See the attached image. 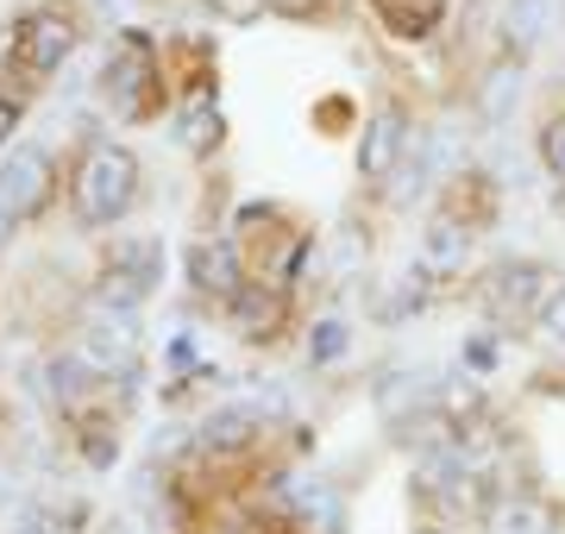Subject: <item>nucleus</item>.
<instances>
[{
    "label": "nucleus",
    "instance_id": "20e7f679",
    "mask_svg": "<svg viewBox=\"0 0 565 534\" xmlns=\"http://www.w3.org/2000/svg\"><path fill=\"white\" fill-rule=\"evenodd\" d=\"M57 195V158L44 145H13L0 158V214L13 226H32Z\"/></svg>",
    "mask_w": 565,
    "mask_h": 534
},
{
    "label": "nucleus",
    "instance_id": "f3484780",
    "mask_svg": "<svg viewBox=\"0 0 565 534\" xmlns=\"http://www.w3.org/2000/svg\"><path fill=\"white\" fill-rule=\"evenodd\" d=\"M345 352H352V328H345L340 314H321L308 328V365H340Z\"/></svg>",
    "mask_w": 565,
    "mask_h": 534
},
{
    "label": "nucleus",
    "instance_id": "f257e3e1",
    "mask_svg": "<svg viewBox=\"0 0 565 534\" xmlns=\"http://www.w3.org/2000/svg\"><path fill=\"white\" fill-rule=\"evenodd\" d=\"M76 44H82L76 0H39V7H25L20 20L7 25V39H0V76L20 83L25 95H39L63 63L76 57Z\"/></svg>",
    "mask_w": 565,
    "mask_h": 534
},
{
    "label": "nucleus",
    "instance_id": "6e6552de",
    "mask_svg": "<svg viewBox=\"0 0 565 534\" xmlns=\"http://www.w3.org/2000/svg\"><path fill=\"white\" fill-rule=\"evenodd\" d=\"M182 270H189V289L207 296V302H233L245 284V258L233 239H195L189 258H182Z\"/></svg>",
    "mask_w": 565,
    "mask_h": 534
},
{
    "label": "nucleus",
    "instance_id": "4be33fe9",
    "mask_svg": "<svg viewBox=\"0 0 565 534\" xmlns=\"http://www.w3.org/2000/svg\"><path fill=\"white\" fill-rule=\"evenodd\" d=\"M25 107H32V95H25L20 83H7V76H0V145L13 139V132H20Z\"/></svg>",
    "mask_w": 565,
    "mask_h": 534
},
{
    "label": "nucleus",
    "instance_id": "6ab92c4d",
    "mask_svg": "<svg viewBox=\"0 0 565 534\" xmlns=\"http://www.w3.org/2000/svg\"><path fill=\"white\" fill-rule=\"evenodd\" d=\"M534 151H541V164L565 183V114H546V120H541V139H534Z\"/></svg>",
    "mask_w": 565,
    "mask_h": 534
},
{
    "label": "nucleus",
    "instance_id": "39448f33",
    "mask_svg": "<svg viewBox=\"0 0 565 534\" xmlns=\"http://www.w3.org/2000/svg\"><path fill=\"white\" fill-rule=\"evenodd\" d=\"M408 158V107L403 102H377L371 120L359 132V183H396V170Z\"/></svg>",
    "mask_w": 565,
    "mask_h": 534
},
{
    "label": "nucleus",
    "instance_id": "5701e85b",
    "mask_svg": "<svg viewBox=\"0 0 565 534\" xmlns=\"http://www.w3.org/2000/svg\"><path fill=\"white\" fill-rule=\"evenodd\" d=\"M465 365H471V371H490V365H497V340H484V333H478V340L465 346Z\"/></svg>",
    "mask_w": 565,
    "mask_h": 534
},
{
    "label": "nucleus",
    "instance_id": "b1692460",
    "mask_svg": "<svg viewBox=\"0 0 565 534\" xmlns=\"http://www.w3.org/2000/svg\"><path fill=\"white\" fill-rule=\"evenodd\" d=\"M13 233H20V226L7 221V214H0V246H7V239H13Z\"/></svg>",
    "mask_w": 565,
    "mask_h": 534
},
{
    "label": "nucleus",
    "instance_id": "1a4fd4ad",
    "mask_svg": "<svg viewBox=\"0 0 565 534\" xmlns=\"http://www.w3.org/2000/svg\"><path fill=\"white\" fill-rule=\"evenodd\" d=\"M76 352L88 359V365L102 371V377H132L139 371V340H132V328H126V314H88V328H82Z\"/></svg>",
    "mask_w": 565,
    "mask_h": 534
},
{
    "label": "nucleus",
    "instance_id": "4468645a",
    "mask_svg": "<svg viewBox=\"0 0 565 534\" xmlns=\"http://www.w3.org/2000/svg\"><path fill=\"white\" fill-rule=\"evenodd\" d=\"M170 126H177V145H182V151H195V158H214V151L226 145L221 102H177Z\"/></svg>",
    "mask_w": 565,
    "mask_h": 534
},
{
    "label": "nucleus",
    "instance_id": "2eb2a0df",
    "mask_svg": "<svg viewBox=\"0 0 565 534\" xmlns=\"http://www.w3.org/2000/svg\"><path fill=\"white\" fill-rule=\"evenodd\" d=\"M465 246H471V233H465L459 221H434L427 226V246H422V265L427 270H452L465 258Z\"/></svg>",
    "mask_w": 565,
    "mask_h": 534
},
{
    "label": "nucleus",
    "instance_id": "a211bd4d",
    "mask_svg": "<svg viewBox=\"0 0 565 534\" xmlns=\"http://www.w3.org/2000/svg\"><path fill=\"white\" fill-rule=\"evenodd\" d=\"M82 459H88L95 472H107V466L120 459V434L107 428V421H88V428H82Z\"/></svg>",
    "mask_w": 565,
    "mask_h": 534
},
{
    "label": "nucleus",
    "instance_id": "423d86ee",
    "mask_svg": "<svg viewBox=\"0 0 565 534\" xmlns=\"http://www.w3.org/2000/svg\"><path fill=\"white\" fill-rule=\"evenodd\" d=\"M151 289H158V246H145L139 258H114V265L95 270V309L132 314L151 302Z\"/></svg>",
    "mask_w": 565,
    "mask_h": 534
},
{
    "label": "nucleus",
    "instance_id": "0eeeda50",
    "mask_svg": "<svg viewBox=\"0 0 565 534\" xmlns=\"http://www.w3.org/2000/svg\"><path fill=\"white\" fill-rule=\"evenodd\" d=\"M484 284H490L484 289V309L509 321V314H534V309H541L546 289H553V270L534 265V258H509V265L490 270Z\"/></svg>",
    "mask_w": 565,
    "mask_h": 534
},
{
    "label": "nucleus",
    "instance_id": "ddd939ff",
    "mask_svg": "<svg viewBox=\"0 0 565 534\" xmlns=\"http://www.w3.org/2000/svg\"><path fill=\"white\" fill-rule=\"evenodd\" d=\"M258 428H264L258 409L226 403V409H214L202 428H195V447H202V452H245V447H258Z\"/></svg>",
    "mask_w": 565,
    "mask_h": 534
},
{
    "label": "nucleus",
    "instance_id": "f03ea898",
    "mask_svg": "<svg viewBox=\"0 0 565 534\" xmlns=\"http://www.w3.org/2000/svg\"><path fill=\"white\" fill-rule=\"evenodd\" d=\"M139 151L120 139H95L82 151L76 177H70V207H76L82 233H102V226H120L132 207H139Z\"/></svg>",
    "mask_w": 565,
    "mask_h": 534
},
{
    "label": "nucleus",
    "instance_id": "412c9836",
    "mask_svg": "<svg viewBox=\"0 0 565 534\" xmlns=\"http://www.w3.org/2000/svg\"><path fill=\"white\" fill-rule=\"evenodd\" d=\"M534 328H541V340L565 346V284H553V289H546V302L534 309Z\"/></svg>",
    "mask_w": 565,
    "mask_h": 534
},
{
    "label": "nucleus",
    "instance_id": "f8f14e48",
    "mask_svg": "<svg viewBox=\"0 0 565 534\" xmlns=\"http://www.w3.org/2000/svg\"><path fill=\"white\" fill-rule=\"evenodd\" d=\"M44 377H51V384H44V396H51L57 409H70V415H82L95 396H102V371L88 365L82 352H63V359H51V365H44Z\"/></svg>",
    "mask_w": 565,
    "mask_h": 534
},
{
    "label": "nucleus",
    "instance_id": "393cba45",
    "mask_svg": "<svg viewBox=\"0 0 565 534\" xmlns=\"http://www.w3.org/2000/svg\"><path fill=\"white\" fill-rule=\"evenodd\" d=\"M422 534H446V528H422Z\"/></svg>",
    "mask_w": 565,
    "mask_h": 534
},
{
    "label": "nucleus",
    "instance_id": "7ed1b4c3",
    "mask_svg": "<svg viewBox=\"0 0 565 534\" xmlns=\"http://www.w3.org/2000/svg\"><path fill=\"white\" fill-rule=\"evenodd\" d=\"M95 95H102L126 126L163 114V102H170V70H163L158 39H151V32H126V39L114 44V57H107Z\"/></svg>",
    "mask_w": 565,
    "mask_h": 534
},
{
    "label": "nucleus",
    "instance_id": "dca6fc26",
    "mask_svg": "<svg viewBox=\"0 0 565 534\" xmlns=\"http://www.w3.org/2000/svg\"><path fill=\"white\" fill-rule=\"evenodd\" d=\"M490 534H553V515H546L534 496H522V503H497V510H490Z\"/></svg>",
    "mask_w": 565,
    "mask_h": 534
},
{
    "label": "nucleus",
    "instance_id": "9b49d317",
    "mask_svg": "<svg viewBox=\"0 0 565 534\" xmlns=\"http://www.w3.org/2000/svg\"><path fill=\"white\" fill-rule=\"evenodd\" d=\"M371 13H377V25L396 44H427L446 25L452 0H371Z\"/></svg>",
    "mask_w": 565,
    "mask_h": 534
},
{
    "label": "nucleus",
    "instance_id": "9d476101",
    "mask_svg": "<svg viewBox=\"0 0 565 534\" xmlns=\"http://www.w3.org/2000/svg\"><path fill=\"white\" fill-rule=\"evenodd\" d=\"M282 309H289V296H282V289L252 284V277H245L239 296L226 302V321L239 328V340H252V346H270V340L282 333Z\"/></svg>",
    "mask_w": 565,
    "mask_h": 534
},
{
    "label": "nucleus",
    "instance_id": "aec40b11",
    "mask_svg": "<svg viewBox=\"0 0 565 534\" xmlns=\"http://www.w3.org/2000/svg\"><path fill=\"white\" fill-rule=\"evenodd\" d=\"M422 302H427V265H422V270H408V277H403V289L377 302V314H415Z\"/></svg>",
    "mask_w": 565,
    "mask_h": 534
}]
</instances>
